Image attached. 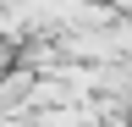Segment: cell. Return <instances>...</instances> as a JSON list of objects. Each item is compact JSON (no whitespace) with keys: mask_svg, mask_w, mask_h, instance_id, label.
<instances>
[{"mask_svg":"<svg viewBox=\"0 0 132 127\" xmlns=\"http://www.w3.org/2000/svg\"><path fill=\"white\" fill-rule=\"evenodd\" d=\"M110 33H116V55H121V61H132V22H116Z\"/></svg>","mask_w":132,"mask_h":127,"instance_id":"1","label":"cell"}]
</instances>
